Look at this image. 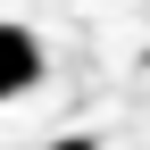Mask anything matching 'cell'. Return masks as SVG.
I'll use <instances>...</instances> for the list:
<instances>
[{"label":"cell","instance_id":"6da1fadb","mask_svg":"<svg viewBox=\"0 0 150 150\" xmlns=\"http://www.w3.org/2000/svg\"><path fill=\"white\" fill-rule=\"evenodd\" d=\"M33 83H42V42H33V25L0 17V100H25Z\"/></svg>","mask_w":150,"mask_h":150},{"label":"cell","instance_id":"7a4b0ae2","mask_svg":"<svg viewBox=\"0 0 150 150\" xmlns=\"http://www.w3.org/2000/svg\"><path fill=\"white\" fill-rule=\"evenodd\" d=\"M50 150H100V142H92V134H67V142H50Z\"/></svg>","mask_w":150,"mask_h":150}]
</instances>
